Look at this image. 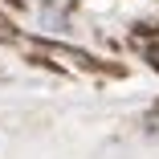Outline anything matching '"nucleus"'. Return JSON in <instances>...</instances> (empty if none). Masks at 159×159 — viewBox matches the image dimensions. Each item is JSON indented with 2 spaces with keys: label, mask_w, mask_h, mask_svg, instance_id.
Wrapping results in <instances>:
<instances>
[{
  "label": "nucleus",
  "mask_w": 159,
  "mask_h": 159,
  "mask_svg": "<svg viewBox=\"0 0 159 159\" xmlns=\"http://www.w3.org/2000/svg\"><path fill=\"white\" fill-rule=\"evenodd\" d=\"M143 135H147L151 143H159V114H151V118L143 122Z\"/></svg>",
  "instance_id": "1"
}]
</instances>
